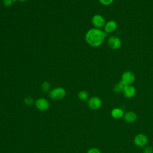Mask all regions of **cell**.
<instances>
[{"label":"cell","mask_w":153,"mask_h":153,"mask_svg":"<svg viewBox=\"0 0 153 153\" xmlns=\"http://www.w3.org/2000/svg\"><path fill=\"white\" fill-rule=\"evenodd\" d=\"M109 47L112 50H117L121 45V41L120 38L116 36H111L107 41Z\"/></svg>","instance_id":"cell-7"},{"label":"cell","mask_w":153,"mask_h":153,"mask_svg":"<svg viewBox=\"0 0 153 153\" xmlns=\"http://www.w3.org/2000/svg\"><path fill=\"white\" fill-rule=\"evenodd\" d=\"M123 118L128 123H133L137 120V115L133 111H127L124 114Z\"/></svg>","instance_id":"cell-11"},{"label":"cell","mask_w":153,"mask_h":153,"mask_svg":"<svg viewBox=\"0 0 153 153\" xmlns=\"http://www.w3.org/2000/svg\"><path fill=\"white\" fill-rule=\"evenodd\" d=\"M106 33L101 29L91 28L85 33V39L87 44L93 47H97L103 42Z\"/></svg>","instance_id":"cell-1"},{"label":"cell","mask_w":153,"mask_h":153,"mask_svg":"<svg viewBox=\"0 0 153 153\" xmlns=\"http://www.w3.org/2000/svg\"><path fill=\"white\" fill-rule=\"evenodd\" d=\"M24 102H25V103L27 106H32L34 103L33 99L31 97H26L24 100Z\"/></svg>","instance_id":"cell-16"},{"label":"cell","mask_w":153,"mask_h":153,"mask_svg":"<svg viewBox=\"0 0 153 153\" xmlns=\"http://www.w3.org/2000/svg\"><path fill=\"white\" fill-rule=\"evenodd\" d=\"M16 1V0H2V3L5 7H9L11 6Z\"/></svg>","instance_id":"cell-17"},{"label":"cell","mask_w":153,"mask_h":153,"mask_svg":"<svg viewBox=\"0 0 153 153\" xmlns=\"http://www.w3.org/2000/svg\"><path fill=\"white\" fill-rule=\"evenodd\" d=\"M41 90L44 93H47L50 90V84L48 82L45 81L41 85Z\"/></svg>","instance_id":"cell-15"},{"label":"cell","mask_w":153,"mask_h":153,"mask_svg":"<svg viewBox=\"0 0 153 153\" xmlns=\"http://www.w3.org/2000/svg\"><path fill=\"white\" fill-rule=\"evenodd\" d=\"M111 116L115 119H119L123 117L124 112V111L120 108H115L112 109L111 112Z\"/></svg>","instance_id":"cell-12"},{"label":"cell","mask_w":153,"mask_h":153,"mask_svg":"<svg viewBox=\"0 0 153 153\" xmlns=\"http://www.w3.org/2000/svg\"><path fill=\"white\" fill-rule=\"evenodd\" d=\"M66 95V91L65 88L62 87H56L51 90L49 93L50 97L54 100H59L62 99Z\"/></svg>","instance_id":"cell-2"},{"label":"cell","mask_w":153,"mask_h":153,"mask_svg":"<svg viewBox=\"0 0 153 153\" xmlns=\"http://www.w3.org/2000/svg\"><path fill=\"white\" fill-rule=\"evenodd\" d=\"M78 98L81 100L84 101V100H86L88 99V93L86 91L82 90V91H80L78 93Z\"/></svg>","instance_id":"cell-14"},{"label":"cell","mask_w":153,"mask_h":153,"mask_svg":"<svg viewBox=\"0 0 153 153\" xmlns=\"http://www.w3.org/2000/svg\"><path fill=\"white\" fill-rule=\"evenodd\" d=\"M87 153H101V152L98 148H91L87 151Z\"/></svg>","instance_id":"cell-20"},{"label":"cell","mask_w":153,"mask_h":153,"mask_svg":"<svg viewBox=\"0 0 153 153\" xmlns=\"http://www.w3.org/2000/svg\"><path fill=\"white\" fill-rule=\"evenodd\" d=\"M99 1L100 2V4H102V5H109L110 4H111L114 0H99Z\"/></svg>","instance_id":"cell-19"},{"label":"cell","mask_w":153,"mask_h":153,"mask_svg":"<svg viewBox=\"0 0 153 153\" xmlns=\"http://www.w3.org/2000/svg\"><path fill=\"white\" fill-rule=\"evenodd\" d=\"M133 141L136 146L138 147H143L147 145L148 142V138L145 134L139 133L134 137Z\"/></svg>","instance_id":"cell-5"},{"label":"cell","mask_w":153,"mask_h":153,"mask_svg":"<svg viewBox=\"0 0 153 153\" xmlns=\"http://www.w3.org/2000/svg\"><path fill=\"white\" fill-rule=\"evenodd\" d=\"M124 87H125V85L120 81V82H118V83H117L114 85V91L117 93H119L120 92H123Z\"/></svg>","instance_id":"cell-13"},{"label":"cell","mask_w":153,"mask_h":153,"mask_svg":"<svg viewBox=\"0 0 153 153\" xmlns=\"http://www.w3.org/2000/svg\"><path fill=\"white\" fill-rule=\"evenodd\" d=\"M135 80V76L134 74L129 71H125L121 75V81L124 85H131Z\"/></svg>","instance_id":"cell-3"},{"label":"cell","mask_w":153,"mask_h":153,"mask_svg":"<svg viewBox=\"0 0 153 153\" xmlns=\"http://www.w3.org/2000/svg\"><path fill=\"white\" fill-rule=\"evenodd\" d=\"M36 107L40 111H47L50 107L49 102L44 98H39L35 102Z\"/></svg>","instance_id":"cell-8"},{"label":"cell","mask_w":153,"mask_h":153,"mask_svg":"<svg viewBox=\"0 0 153 153\" xmlns=\"http://www.w3.org/2000/svg\"><path fill=\"white\" fill-rule=\"evenodd\" d=\"M136 88L134 86L132 85H125L123 93L124 96L127 97V98H132L134 97L136 94Z\"/></svg>","instance_id":"cell-9"},{"label":"cell","mask_w":153,"mask_h":153,"mask_svg":"<svg viewBox=\"0 0 153 153\" xmlns=\"http://www.w3.org/2000/svg\"><path fill=\"white\" fill-rule=\"evenodd\" d=\"M87 105L91 109L97 110L101 107L102 100L97 96H93L88 99Z\"/></svg>","instance_id":"cell-6"},{"label":"cell","mask_w":153,"mask_h":153,"mask_svg":"<svg viewBox=\"0 0 153 153\" xmlns=\"http://www.w3.org/2000/svg\"><path fill=\"white\" fill-rule=\"evenodd\" d=\"M16 1H21V2H25V1H26L27 0H16Z\"/></svg>","instance_id":"cell-21"},{"label":"cell","mask_w":153,"mask_h":153,"mask_svg":"<svg viewBox=\"0 0 153 153\" xmlns=\"http://www.w3.org/2000/svg\"><path fill=\"white\" fill-rule=\"evenodd\" d=\"M117 28V23L114 20H109L106 22L104 26V31L106 33L114 32Z\"/></svg>","instance_id":"cell-10"},{"label":"cell","mask_w":153,"mask_h":153,"mask_svg":"<svg viewBox=\"0 0 153 153\" xmlns=\"http://www.w3.org/2000/svg\"><path fill=\"white\" fill-rule=\"evenodd\" d=\"M143 153H153V148L150 146H147L144 148Z\"/></svg>","instance_id":"cell-18"},{"label":"cell","mask_w":153,"mask_h":153,"mask_svg":"<svg viewBox=\"0 0 153 153\" xmlns=\"http://www.w3.org/2000/svg\"><path fill=\"white\" fill-rule=\"evenodd\" d=\"M91 23L95 28L101 29L104 27L106 21L103 16L100 14H95L92 17Z\"/></svg>","instance_id":"cell-4"}]
</instances>
